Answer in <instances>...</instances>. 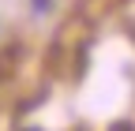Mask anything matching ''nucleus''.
<instances>
[{"label": "nucleus", "instance_id": "nucleus-1", "mask_svg": "<svg viewBox=\"0 0 135 131\" xmlns=\"http://www.w3.org/2000/svg\"><path fill=\"white\" fill-rule=\"evenodd\" d=\"M53 4H56V0H30V11H34V15H45Z\"/></svg>", "mask_w": 135, "mask_h": 131}, {"label": "nucleus", "instance_id": "nucleus-2", "mask_svg": "<svg viewBox=\"0 0 135 131\" xmlns=\"http://www.w3.org/2000/svg\"><path fill=\"white\" fill-rule=\"evenodd\" d=\"M26 131H41V127H26Z\"/></svg>", "mask_w": 135, "mask_h": 131}]
</instances>
